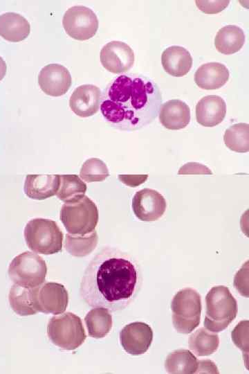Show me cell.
I'll use <instances>...</instances> for the list:
<instances>
[{"label": "cell", "instance_id": "6da1fadb", "mask_svg": "<svg viewBox=\"0 0 249 374\" xmlns=\"http://www.w3.org/2000/svg\"><path fill=\"white\" fill-rule=\"evenodd\" d=\"M142 283L141 268L136 258L117 247L107 246L93 257L85 269L80 294L92 308L120 311L134 301Z\"/></svg>", "mask_w": 249, "mask_h": 374}, {"label": "cell", "instance_id": "7a4b0ae2", "mask_svg": "<svg viewBox=\"0 0 249 374\" xmlns=\"http://www.w3.org/2000/svg\"><path fill=\"white\" fill-rule=\"evenodd\" d=\"M161 103V93L155 82L142 75L124 74L108 86L100 111L111 126L134 131L153 122Z\"/></svg>", "mask_w": 249, "mask_h": 374}, {"label": "cell", "instance_id": "3957f363", "mask_svg": "<svg viewBox=\"0 0 249 374\" xmlns=\"http://www.w3.org/2000/svg\"><path fill=\"white\" fill-rule=\"evenodd\" d=\"M205 303L203 324L211 332L223 331L237 317V303L228 287L219 285L212 287L206 295Z\"/></svg>", "mask_w": 249, "mask_h": 374}, {"label": "cell", "instance_id": "277c9868", "mask_svg": "<svg viewBox=\"0 0 249 374\" xmlns=\"http://www.w3.org/2000/svg\"><path fill=\"white\" fill-rule=\"evenodd\" d=\"M24 238L32 251L50 255L62 250L64 235L55 221L39 217L32 219L26 224Z\"/></svg>", "mask_w": 249, "mask_h": 374}, {"label": "cell", "instance_id": "5b68a950", "mask_svg": "<svg viewBox=\"0 0 249 374\" xmlns=\"http://www.w3.org/2000/svg\"><path fill=\"white\" fill-rule=\"evenodd\" d=\"M60 220L70 234L86 235L95 231L99 213L95 202L88 196L64 203L60 211Z\"/></svg>", "mask_w": 249, "mask_h": 374}, {"label": "cell", "instance_id": "8992f818", "mask_svg": "<svg viewBox=\"0 0 249 374\" xmlns=\"http://www.w3.org/2000/svg\"><path fill=\"white\" fill-rule=\"evenodd\" d=\"M171 308L172 323L178 332L188 334L199 326L201 298L195 290L186 287L178 291L173 297Z\"/></svg>", "mask_w": 249, "mask_h": 374}, {"label": "cell", "instance_id": "52a82bcc", "mask_svg": "<svg viewBox=\"0 0 249 374\" xmlns=\"http://www.w3.org/2000/svg\"><path fill=\"white\" fill-rule=\"evenodd\" d=\"M47 334L53 344L68 350L77 348L86 338L81 319L69 312L52 317L47 326Z\"/></svg>", "mask_w": 249, "mask_h": 374}, {"label": "cell", "instance_id": "ba28073f", "mask_svg": "<svg viewBox=\"0 0 249 374\" xmlns=\"http://www.w3.org/2000/svg\"><path fill=\"white\" fill-rule=\"evenodd\" d=\"M47 267L39 255L26 251L15 256L8 267L10 278L20 286L33 288L45 281Z\"/></svg>", "mask_w": 249, "mask_h": 374}, {"label": "cell", "instance_id": "9c48e42d", "mask_svg": "<svg viewBox=\"0 0 249 374\" xmlns=\"http://www.w3.org/2000/svg\"><path fill=\"white\" fill-rule=\"evenodd\" d=\"M62 25L71 37L83 41L96 34L99 22L97 15L91 8L84 6H74L65 12Z\"/></svg>", "mask_w": 249, "mask_h": 374}, {"label": "cell", "instance_id": "30bf717a", "mask_svg": "<svg viewBox=\"0 0 249 374\" xmlns=\"http://www.w3.org/2000/svg\"><path fill=\"white\" fill-rule=\"evenodd\" d=\"M34 302L37 312L59 314L67 308L68 294L60 283H45L34 287Z\"/></svg>", "mask_w": 249, "mask_h": 374}, {"label": "cell", "instance_id": "8fae6325", "mask_svg": "<svg viewBox=\"0 0 249 374\" xmlns=\"http://www.w3.org/2000/svg\"><path fill=\"white\" fill-rule=\"evenodd\" d=\"M167 208L164 197L157 190L149 188L136 193L132 199V209L141 221L153 222L160 219Z\"/></svg>", "mask_w": 249, "mask_h": 374}, {"label": "cell", "instance_id": "7c38bea8", "mask_svg": "<svg viewBox=\"0 0 249 374\" xmlns=\"http://www.w3.org/2000/svg\"><path fill=\"white\" fill-rule=\"evenodd\" d=\"M103 67L113 73H121L129 71L134 64V53L132 48L121 41H111L106 44L100 53Z\"/></svg>", "mask_w": 249, "mask_h": 374}, {"label": "cell", "instance_id": "4fadbf2b", "mask_svg": "<svg viewBox=\"0 0 249 374\" xmlns=\"http://www.w3.org/2000/svg\"><path fill=\"white\" fill-rule=\"evenodd\" d=\"M153 340L151 328L144 322L126 325L120 332V341L123 349L132 355L145 353Z\"/></svg>", "mask_w": 249, "mask_h": 374}, {"label": "cell", "instance_id": "5bb4252c", "mask_svg": "<svg viewBox=\"0 0 249 374\" xmlns=\"http://www.w3.org/2000/svg\"><path fill=\"white\" fill-rule=\"evenodd\" d=\"M37 80L41 89L51 96L65 94L72 83L69 71L59 64H49L44 66Z\"/></svg>", "mask_w": 249, "mask_h": 374}, {"label": "cell", "instance_id": "9a60e30c", "mask_svg": "<svg viewBox=\"0 0 249 374\" xmlns=\"http://www.w3.org/2000/svg\"><path fill=\"white\" fill-rule=\"evenodd\" d=\"M101 100V91L94 84H82L72 93L69 106L78 116L86 118L95 114L99 109Z\"/></svg>", "mask_w": 249, "mask_h": 374}, {"label": "cell", "instance_id": "2e32d148", "mask_svg": "<svg viewBox=\"0 0 249 374\" xmlns=\"http://www.w3.org/2000/svg\"><path fill=\"white\" fill-rule=\"evenodd\" d=\"M158 118L162 125L172 130L185 128L190 121V109L183 100H169L160 107Z\"/></svg>", "mask_w": 249, "mask_h": 374}, {"label": "cell", "instance_id": "e0dca14e", "mask_svg": "<svg viewBox=\"0 0 249 374\" xmlns=\"http://www.w3.org/2000/svg\"><path fill=\"white\" fill-rule=\"evenodd\" d=\"M225 114V102L217 95L204 96L196 105V121L204 127H214L220 124Z\"/></svg>", "mask_w": 249, "mask_h": 374}, {"label": "cell", "instance_id": "ac0fdd59", "mask_svg": "<svg viewBox=\"0 0 249 374\" xmlns=\"http://www.w3.org/2000/svg\"><path fill=\"white\" fill-rule=\"evenodd\" d=\"M59 186L58 175H28L24 190L32 199L43 200L56 195Z\"/></svg>", "mask_w": 249, "mask_h": 374}, {"label": "cell", "instance_id": "d6986e66", "mask_svg": "<svg viewBox=\"0 0 249 374\" xmlns=\"http://www.w3.org/2000/svg\"><path fill=\"white\" fill-rule=\"evenodd\" d=\"M228 68L221 63L212 62L201 65L195 72L194 81L203 89H217L229 79Z\"/></svg>", "mask_w": 249, "mask_h": 374}, {"label": "cell", "instance_id": "ffe728a7", "mask_svg": "<svg viewBox=\"0 0 249 374\" xmlns=\"http://www.w3.org/2000/svg\"><path fill=\"white\" fill-rule=\"evenodd\" d=\"M161 63L167 73L174 77H181L190 71L193 60L190 53L184 47L172 46L163 51Z\"/></svg>", "mask_w": 249, "mask_h": 374}, {"label": "cell", "instance_id": "44dd1931", "mask_svg": "<svg viewBox=\"0 0 249 374\" xmlns=\"http://www.w3.org/2000/svg\"><path fill=\"white\" fill-rule=\"evenodd\" d=\"M30 32V23L22 15L10 12L0 15V36L6 40L21 42L28 37Z\"/></svg>", "mask_w": 249, "mask_h": 374}, {"label": "cell", "instance_id": "7402d4cb", "mask_svg": "<svg viewBox=\"0 0 249 374\" xmlns=\"http://www.w3.org/2000/svg\"><path fill=\"white\" fill-rule=\"evenodd\" d=\"M245 39V33L240 27L227 25L218 30L214 37V46L219 53L231 55L240 51Z\"/></svg>", "mask_w": 249, "mask_h": 374}, {"label": "cell", "instance_id": "603a6c76", "mask_svg": "<svg viewBox=\"0 0 249 374\" xmlns=\"http://www.w3.org/2000/svg\"><path fill=\"white\" fill-rule=\"evenodd\" d=\"M8 299L11 308L19 316H29L37 312L34 302V287L14 284L10 290Z\"/></svg>", "mask_w": 249, "mask_h": 374}, {"label": "cell", "instance_id": "cb8c5ba5", "mask_svg": "<svg viewBox=\"0 0 249 374\" xmlns=\"http://www.w3.org/2000/svg\"><path fill=\"white\" fill-rule=\"evenodd\" d=\"M199 361L194 354L185 349L170 353L165 362V368L169 373L193 374L198 368Z\"/></svg>", "mask_w": 249, "mask_h": 374}, {"label": "cell", "instance_id": "d4e9b609", "mask_svg": "<svg viewBox=\"0 0 249 374\" xmlns=\"http://www.w3.org/2000/svg\"><path fill=\"white\" fill-rule=\"evenodd\" d=\"M84 322L90 337L95 339L104 337L112 328L110 311L103 308H93L85 316Z\"/></svg>", "mask_w": 249, "mask_h": 374}, {"label": "cell", "instance_id": "484cf974", "mask_svg": "<svg viewBox=\"0 0 249 374\" xmlns=\"http://www.w3.org/2000/svg\"><path fill=\"white\" fill-rule=\"evenodd\" d=\"M219 337L216 332L200 328L192 334L189 339V347L197 356L212 355L219 348Z\"/></svg>", "mask_w": 249, "mask_h": 374}, {"label": "cell", "instance_id": "4316f807", "mask_svg": "<svg viewBox=\"0 0 249 374\" xmlns=\"http://www.w3.org/2000/svg\"><path fill=\"white\" fill-rule=\"evenodd\" d=\"M86 184L75 175H59L57 197L64 203L75 202L85 195Z\"/></svg>", "mask_w": 249, "mask_h": 374}, {"label": "cell", "instance_id": "83f0119b", "mask_svg": "<svg viewBox=\"0 0 249 374\" xmlns=\"http://www.w3.org/2000/svg\"><path fill=\"white\" fill-rule=\"evenodd\" d=\"M98 236L96 231L86 235L67 233L64 247L68 253L75 257L89 255L96 247Z\"/></svg>", "mask_w": 249, "mask_h": 374}, {"label": "cell", "instance_id": "f1b7e54d", "mask_svg": "<svg viewBox=\"0 0 249 374\" xmlns=\"http://www.w3.org/2000/svg\"><path fill=\"white\" fill-rule=\"evenodd\" d=\"M223 141L230 150L243 153L249 150V125L245 123H236L225 132Z\"/></svg>", "mask_w": 249, "mask_h": 374}, {"label": "cell", "instance_id": "f546056e", "mask_svg": "<svg viewBox=\"0 0 249 374\" xmlns=\"http://www.w3.org/2000/svg\"><path fill=\"white\" fill-rule=\"evenodd\" d=\"M80 177L88 183L102 181L109 176L107 164L100 159L90 158L82 166Z\"/></svg>", "mask_w": 249, "mask_h": 374}, {"label": "cell", "instance_id": "4dcf8cb0", "mask_svg": "<svg viewBox=\"0 0 249 374\" xmlns=\"http://www.w3.org/2000/svg\"><path fill=\"white\" fill-rule=\"evenodd\" d=\"M234 344L248 357V321H240L231 333Z\"/></svg>", "mask_w": 249, "mask_h": 374}, {"label": "cell", "instance_id": "1f68e13d", "mask_svg": "<svg viewBox=\"0 0 249 374\" xmlns=\"http://www.w3.org/2000/svg\"><path fill=\"white\" fill-rule=\"evenodd\" d=\"M234 285L237 291L246 297H248V261L236 274Z\"/></svg>", "mask_w": 249, "mask_h": 374}, {"label": "cell", "instance_id": "d6a6232c", "mask_svg": "<svg viewBox=\"0 0 249 374\" xmlns=\"http://www.w3.org/2000/svg\"><path fill=\"white\" fill-rule=\"evenodd\" d=\"M197 8L205 14H216L223 11L230 1H196Z\"/></svg>", "mask_w": 249, "mask_h": 374}, {"label": "cell", "instance_id": "836d02e7", "mask_svg": "<svg viewBox=\"0 0 249 374\" xmlns=\"http://www.w3.org/2000/svg\"><path fill=\"white\" fill-rule=\"evenodd\" d=\"M178 175H212V170L206 166L197 162H188L182 166Z\"/></svg>", "mask_w": 249, "mask_h": 374}, {"label": "cell", "instance_id": "e575fe53", "mask_svg": "<svg viewBox=\"0 0 249 374\" xmlns=\"http://www.w3.org/2000/svg\"><path fill=\"white\" fill-rule=\"evenodd\" d=\"M148 175H119V180L127 186L136 187L144 183L148 178Z\"/></svg>", "mask_w": 249, "mask_h": 374}, {"label": "cell", "instance_id": "d590c367", "mask_svg": "<svg viewBox=\"0 0 249 374\" xmlns=\"http://www.w3.org/2000/svg\"><path fill=\"white\" fill-rule=\"evenodd\" d=\"M219 373V371L213 362L210 360H200L199 361L198 368L196 371V373Z\"/></svg>", "mask_w": 249, "mask_h": 374}]
</instances>
